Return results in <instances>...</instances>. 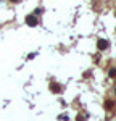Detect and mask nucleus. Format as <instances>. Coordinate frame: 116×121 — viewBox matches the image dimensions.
Segmentation results:
<instances>
[{"label":"nucleus","instance_id":"nucleus-1","mask_svg":"<svg viewBox=\"0 0 116 121\" xmlns=\"http://www.w3.org/2000/svg\"><path fill=\"white\" fill-rule=\"evenodd\" d=\"M26 23H28L29 26H37V18L32 16V15H29V16H26Z\"/></svg>","mask_w":116,"mask_h":121},{"label":"nucleus","instance_id":"nucleus-2","mask_svg":"<svg viewBox=\"0 0 116 121\" xmlns=\"http://www.w3.org/2000/svg\"><path fill=\"white\" fill-rule=\"evenodd\" d=\"M106 47H108V42L103 40V39H98V42H97V48H98V50H105Z\"/></svg>","mask_w":116,"mask_h":121},{"label":"nucleus","instance_id":"nucleus-3","mask_svg":"<svg viewBox=\"0 0 116 121\" xmlns=\"http://www.w3.org/2000/svg\"><path fill=\"white\" fill-rule=\"evenodd\" d=\"M50 89H52V92H55V94L61 92V87H60L58 84H52V86H50Z\"/></svg>","mask_w":116,"mask_h":121},{"label":"nucleus","instance_id":"nucleus-4","mask_svg":"<svg viewBox=\"0 0 116 121\" xmlns=\"http://www.w3.org/2000/svg\"><path fill=\"white\" fill-rule=\"evenodd\" d=\"M106 108L111 110V108H113V102H106Z\"/></svg>","mask_w":116,"mask_h":121},{"label":"nucleus","instance_id":"nucleus-5","mask_svg":"<svg viewBox=\"0 0 116 121\" xmlns=\"http://www.w3.org/2000/svg\"><path fill=\"white\" fill-rule=\"evenodd\" d=\"M116 74V69H111V71H110V76H111V78H113V76Z\"/></svg>","mask_w":116,"mask_h":121},{"label":"nucleus","instance_id":"nucleus-6","mask_svg":"<svg viewBox=\"0 0 116 121\" xmlns=\"http://www.w3.org/2000/svg\"><path fill=\"white\" fill-rule=\"evenodd\" d=\"M76 121H84V118H81V116H77V118H76Z\"/></svg>","mask_w":116,"mask_h":121},{"label":"nucleus","instance_id":"nucleus-7","mask_svg":"<svg viewBox=\"0 0 116 121\" xmlns=\"http://www.w3.org/2000/svg\"><path fill=\"white\" fill-rule=\"evenodd\" d=\"M10 2H21V0H10Z\"/></svg>","mask_w":116,"mask_h":121}]
</instances>
